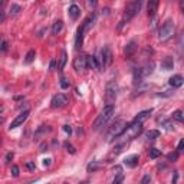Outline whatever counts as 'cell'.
I'll return each mask as SVG.
<instances>
[{"instance_id": "7dc6e473", "label": "cell", "mask_w": 184, "mask_h": 184, "mask_svg": "<svg viewBox=\"0 0 184 184\" xmlns=\"http://www.w3.org/2000/svg\"><path fill=\"white\" fill-rule=\"evenodd\" d=\"M2 122H3V118H2V117H0V124H2Z\"/></svg>"}, {"instance_id": "d6986e66", "label": "cell", "mask_w": 184, "mask_h": 184, "mask_svg": "<svg viewBox=\"0 0 184 184\" xmlns=\"http://www.w3.org/2000/svg\"><path fill=\"white\" fill-rule=\"evenodd\" d=\"M82 43H84V30H82V28H79L78 32H76V38H75V49L76 51H79L81 47H82Z\"/></svg>"}, {"instance_id": "c3c4849f", "label": "cell", "mask_w": 184, "mask_h": 184, "mask_svg": "<svg viewBox=\"0 0 184 184\" xmlns=\"http://www.w3.org/2000/svg\"><path fill=\"white\" fill-rule=\"evenodd\" d=\"M2 43H3V39H2V38H0V45H2Z\"/></svg>"}, {"instance_id": "7402d4cb", "label": "cell", "mask_w": 184, "mask_h": 184, "mask_svg": "<svg viewBox=\"0 0 184 184\" xmlns=\"http://www.w3.org/2000/svg\"><path fill=\"white\" fill-rule=\"evenodd\" d=\"M68 13H69V16H71V19L76 20L78 17H79V14H81V9L76 5H72L71 7H69V10H68Z\"/></svg>"}, {"instance_id": "30bf717a", "label": "cell", "mask_w": 184, "mask_h": 184, "mask_svg": "<svg viewBox=\"0 0 184 184\" xmlns=\"http://www.w3.org/2000/svg\"><path fill=\"white\" fill-rule=\"evenodd\" d=\"M73 69H75L78 73L79 72H84L86 69V56L85 55H79L73 59Z\"/></svg>"}, {"instance_id": "8d00e7d4", "label": "cell", "mask_w": 184, "mask_h": 184, "mask_svg": "<svg viewBox=\"0 0 184 184\" xmlns=\"http://www.w3.org/2000/svg\"><path fill=\"white\" fill-rule=\"evenodd\" d=\"M183 148H184V140H180L178 142V147H177V152H183Z\"/></svg>"}, {"instance_id": "ac0fdd59", "label": "cell", "mask_w": 184, "mask_h": 184, "mask_svg": "<svg viewBox=\"0 0 184 184\" xmlns=\"http://www.w3.org/2000/svg\"><path fill=\"white\" fill-rule=\"evenodd\" d=\"M157 7H158V2H157V0H150V2H148L147 12H148V16H150V17H154V16H156Z\"/></svg>"}, {"instance_id": "74e56055", "label": "cell", "mask_w": 184, "mask_h": 184, "mask_svg": "<svg viewBox=\"0 0 184 184\" xmlns=\"http://www.w3.org/2000/svg\"><path fill=\"white\" fill-rule=\"evenodd\" d=\"M12 160H13V152H7L5 157V163H10Z\"/></svg>"}, {"instance_id": "4dcf8cb0", "label": "cell", "mask_w": 184, "mask_h": 184, "mask_svg": "<svg viewBox=\"0 0 184 184\" xmlns=\"http://www.w3.org/2000/svg\"><path fill=\"white\" fill-rule=\"evenodd\" d=\"M178 152L177 151H174V152H170V154H167V160L168 161H177L178 160Z\"/></svg>"}, {"instance_id": "ba28073f", "label": "cell", "mask_w": 184, "mask_h": 184, "mask_svg": "<svg viewBox=\"0 0 184 184\" xmlns=\"http://www.w3.org/2000/svg\"><path fill=\"white\" fill-rule=\"evenodd\" d=\"M68 102H69V98H68L65 94H58L52 98L51 105H52V108H62V107H65Z\"/></svg>"}, {"instance_id": "ee69618b", "label": "cell", "mask_w": 184, "mask_h": 184, "mask_svg": "<svg viewBox=\"0 0 184 184\" xmlns=\"http://www.w3.org/2000/svg\"><path fill=\"white\" fill-rule=\"evenodd\" d=\"M46 148H47V145H46V142H42V144H40V151H46Z\"/></svg>"}, {"instance_id": "1f68e13d", "label": "cell", "mask_w": 184, "mask_h": 184, "mask_svg": "<svg viewBox=\"0 0 184 184\" xmlns=\"http://www.w3.org/2000/svg\"><path fill=\"white\" fill-rule=\"evenodd\" d=\"M122 183H124V174L115 175V178H114L112 184H122Z\"/></svg>"}, {"instance_id": "cb8c5ba5", "label": "cell", "mask_w": 184, "mask_h": 184, "mask_svg": "<svg viewBox=\"0 0 184 184\" xmlns=\"http://www.w3.org/2000/svg\"><path fill=\"white\" fill-rule=\"evenodd\" d=\"M66 61H68V55H66V52H65V51H62V53H61V58H59V65H58V69H59V71H62V69L65 68V65H66Z\"/></svg>"}, {"instance_id": "52a82bcc", "label": "cell", "mask_w": 184, "mask_h": 184, "mask_svg": "<svg viewBox=\"0 0 184 184\" xmlns=\"http://www.w3.org/2000/svg\"><path fill=\"white\" fill-rule=\"evenodd\" d=\"M142 132V124L140 122H132L131 125H128L127 130L124 131V134L121 137H127V140H134L135 137H138Z\"/></svg>"}, {"instance_id": "f35d334b", "label": "cell", "mask_w": 184, "mask_h": 184, "mask_svg": "<svg viewBox=\"0 0 184 184\" xmlns=\"http://www.w3.org/2000/svg\"><path fill=\"white\" fill-rule=\"evenodd\" d=\"M114 174L115 175H118V174H122V168L119 167V165H117L115 168H114Z\"/></svg>"}, {"instance_id": "7bdbcfd3", "label": "cell", "mask_w": 184, "mask_h": 184, "mask_svg": "<svg viewBox=\"0 0 184 184\" xmlns=\"http://www.w3.org/2000/svg\"><path fill=\"white\" fill-rule=\"evenodd\" d=\"M51 158H45V160H43V165H45V167H49V165H51Z\"/></svg>"}, {"instance_id": "f1b7e54d", "label": "cell", "mask_w": 184, "mask_h": 184, "mask_svg": "<svg viewBox=\"0 0 184 184\" xmlns=\"http://www.w3.org/2000/svg\"><path fill=\"white\" fill-rule=\"evenodd\" d=\"M173 119H175V121H178V122H183L184 121V115H183V111H175V112H173Z\"/></svg>"}, {"instance_id": "8fae6325", "label": "cell", "mask_w": 184, "mask_h": 184, "mask_svg": "<svg viewBox=\"0 0 184 184\" xmlns=\"http://www.w3.org/2000/svg\"><path fill=\"white\" fill-rule=\"evenodd\" d=\"M138 161H140V157L137 154H132V156H128L125 157V160H124V164L130 167V168H134V167H137L138 165Z\"/></svg>"}, {"instance_id": "3957f363", "label": "cell", "mask_w": 184, "mask_h": 184, "mask_svg": "<svg viewBox=\"0 0 184 184\" xmlns=\"http://www.w3.org/2000/svg\"><path fill=\"white\" fill-rule=\"evenodd\" d=\"M140 9H141V2L140 0H135V2H130L127 5V7H125V12H124V17H122V22H121V24L119 26H122L125 22H130V20L135 16V14L140 12Z\"/></svg>"}, {"instance_id": "5b68a950", "label": "cell", "mask_w": 184, "mask_h": 184, "mask_svg": "<svg viewBox=\"0 0 184 184\" xmlns=\"http://www.w3.org/2000/svg\"><path fill=\"white\" fill-rule=\"evenodd\" d=\"M95 58L98 59L101 69H105V68H108V66L112 63V52H111V49H109L108 46L102 47L101 52H99V55Z\"/></svg>"}, {"instance_id": "9a60e30c", "label": "cell", "mask_w": 184, "mask_h": 184, "mask_svg": "<svg viewBox=\"0 0 184 184\" xmlns=\"http://www.w3.org/2000/svg\"><path fill=\"white\" fill-rule=\"evenodd\" d=\"M183 81H184L183 76L180 75V73H177V75H173L170 79H168V84H170L173 88H180V86L183 85Z\"/></svg>"}, {"instance_id": "5bb4252c", "label": "cell", "mask_w": 184, "mask_h": 184, "mask_svg": "<svg viewBox=\"0 0 184 184\" xmlns=\"http://www.w3.org/2000/svg\"><path fill=\"white\" fill-rule=\"evenodd\" d=\"M174 68V59L171 56H167L161 61V69L163 71H171Z\"/></svg>"}, {"instance_id": "6da1fadb", "label": "cell", "mask_w": 184, "mask_h": 184, "mask_svg": "<svg viewBox=\"0 0 184 184\" xmlns=\"http://www.w3.org/2000/svg\"><path fill=\"white\" fill-rule=\"evenodd\" d=\"M114 111H115L114 105H105L104 109H102V111H101V114L98 115V118L95 119L94 125H92L94 131H99L101 128H104L105 125L108 124V121H109L111 118H112Z\"/></svg>"}, {"instance_id": "4fadbf2b", "label": "cell", "mask_w": 184, "mask_h": 184, "mask_svg": "<svg viewBox=\"0 0 184 184\" xmlns=\"http://www.w3.org/2000/svg\"><path fill=\"white\" fill-rule=\"evenodd\" d=\"M152 114V109L150 108V109H145V111H141V112H138V115L134 118V121L132 122H140V124H142L144 121H145L150 115Z\"/></svg>"}, {"instance_id": "8992f818", "label": "cell", "mask_w": 184, "mask_h": 184, "mask_svg": "<svg viewBox=\"0 0 184 184\" xmlns=\"http://www.w3.org/2000/svg\"><path fill=\"white\" fill-rule=\"evenodd\" d=\"M117 92H118V86L117 84L111 81L105 88V99H107V105H114L115 99H117Z\"/></svg>"}, {"instance_id": "ab89813d", "label": "cell", "mask_w": 184, "mask_h": 184, "mask_svg": "<svg viewBox=\"0 0 184 184\" xmlns=\"http://www.w3.org/2000/svg\"><path fill=\"white\" fill-rule=\"evenodd\" d=\"M26 167H28V170H35V163H32V161H28L26 163Z\"/></svg>"}, {"instance_id": "7c38bea8", "label": "cell", "mask_w": 184, "mask_h": 184, "mask_svg": "<svg viewBox=\"0 0 184 184\" xmlns=\"http://www.w3.org/2000/svg\"><path fill=\"white\" fill-rule=\"evenodd\" d=\"M137 49H138L137 42H135V40H131V42H130L127 46H125V51H124V53H125V56H127V58H131L134 53L137 52Z\"/></svg>"}, {"instance_id": "681fc988", "label": "cell", "mask_w": 184, "mask_h": 184, "mask_svg": "<svg viewBox=\"0 0 184 184\" xmlns=\"http://www.w3.org/2000/svg\"><path fill=\"white\" fill-rule=\"evenodd\" d=\"M2 111H3V107H0V112H2Z\"/></svg>"}, {"instance_id": "b9f144b4", "label": "cell", "mask_w": 184, "mask_h": 184, "mask_svg": "<svg viewBox=\"0 0 184 184\" xmlns=\"http://www.w3.org/2000/svg\"><path fill=\"white\" fill-rule=\"evenodd\" d=\"M5 19H6V14H5V12L0 9V23H3L5 22Z\"/></svg>"}, {"instance_id": "484cf974", "label": "cell", "mask_w": 184, "mask_h": 184, "mask_svg": "<svg viewBox=\"0 0 184 184\" xmlns=\"http://www.w3.org/2000/svg\"><path fill=\"white\" fill-rule=\"evenodd\" d=\"M35 58H36V52H35V51H29L28 53H26V56H24V63H32L33 61H35Z\"/></svg>"}, {"instance_id": "bcb514c9", "label": "cell", "mask_w": 184, "mask_h": 184, "mask_svg": "<svg viewBox=\"0 0 184 184\" xmlns=\"http://www.w3.org/2000/svg\"><path fill=\"white\" fill-rule=\"evenodd\" d=\"M49 68H51V71H53V69H55V61L51 62V66H49Z\"/></svg>"}, {"instance_id": "d6a6232c", "label": "cell", "mask_w": 184, "mask_h": 184, "mask_svg": "<svg viewBox=\"0 0 184 184\" xmlns=\"http://www.w3.org/2000/svg\"><path fill=\"white\" fill-rule=\"evenodd\" d=\"M10 174L13 175V177H19V167H17V165H12Z\"/></svg>"}, {"instance_id": "277c9868", "label": "cell", "mask_w": 184, "mask_h": 184, "mask_svg": "<svg viewBox=\"0 0 184 184\" xmlns=\"http://www.w3.org/2000/svg\"><path fill=\"white\" fill-rule=\"evenodd\" d=\"M174 30H175L174 20L167 19L164 23H163V26L160 28V30H158V39H160V40H167V39H170L171 36L174 35Z\"/></svg>"}, {"instance_id": "f907efd6", "label": "cell", "mask_w": 184, "mask_h": 184, "mask_svg": "<svg viewBox=\"0 0 184 184\" xmlns=\"http://www.w3.org/2000/svg\"><path fill=\"white\" fill-rule=\"evenodd\" d=\"M65 184H69V183H65Z\"/></svg>"}, {"instance_id": "4316f807", "label": "cell", "mask_w": 184, "mask_h": 184, "mask_svg": "<svg viewBox=\"0 0 184 184\" xmlns=\"http://www.w3.org/2000/svg\"><path fill=\"white\" fill-rule=\"evenodd\" d=\"M145 137L148 140H157V138L160 137V131L158 130H150V131L145 134Z\"/></svg>"}, {"instance_id": "f546056e", "label": "cell", "mask_w": 184, "mask_h": 184, "mask_svg": "<svg viewBox=\"0 0 184 184\" xmlns=\"http://www.w3.org/2000/svg\"><path fill=\"white\" fill-rule=\"evenodd\" d=\"M63 147H65V150L69 152V154H75V152H76L75 147L72 145V144H69V142H65V144H63Z\"/></svg>"}, {"instance_id": "d590c367", "label": "cell", "mask_w": 184, "mask_h": 184, "mask_svg": "<svg viewBox=\"0 0 184 184\" xmlns=\"http://www.w3.org/2000/svg\"><path fill=\"white\" fill-rule=\"evenodd\" d=\"M96 168H98V164H96V163H94V164L91 163V164L88 165V173H91V171H95Z\"/></svg>"}, {"instance_id": "7a4b0ae2", "label": "cell", "mask_w": 184, "mask_h": 184, "mask_svg": "<svg viewBox=\"0 0 184 184\" xmlns=\"http://www.w3.org/2000/svg\"><path fill=\"white\" fill-rule=\"evenodd\" d=\"M127 127H128V124L125 121H122V119L115 121L108 131V141H112L114 138H119L124 134V131L127 130Z\"/></svg>"}, {"instance_id": "9c48e42d", "label": "cell", "mask_w": 184, "mask_h": 184, "mask_svg": "<svg viewBox=\"0 0 184 184\" xmlns=\"http://www.w3.org/2000/svg\"><path fill=\"white\" fill-rule=\"evenodd\" d=\"M29 114H30V111H29V109H26V111H23V112H20L19 115H17V117H16V118L12 121V124H10L9 128H10V130H14V128L20 127V125H22V124H23L24 121L28 119Z\"/></svg>"}, {"instance_id": "603a6c76", "label": "cell", "mask_w": 184, "mask_h": 184, "mask_svg": "<svg viewBox=\"0 0 184 184\" xmlns=\"http://www.w3.org/2000/svg\"><path fill=\"white\" fill-rule=\"evenodd\" d=\"M63 29V22L62 20H56L52 26V35H58V33H61V30Z\"/></svg>"}, {"instance_id": "ffe728a7", "label": "cell", "mask_w": 184, "mask_h": 184, "mask_svg": "<svg viewBox=\"0 0 184 184\" xmlns=\"http://www.w3.org/2000/svg\"><path fill=\"white\" fill-rule=\"evenodd\" d=\"M152 71H154V62H147L144 66H141V72H142V76L145 78V76L151 75Z\"/></svg>"}, {"instance_id": "60d3db41", "label": "cell", "mask_w": 184, "mask_h": 184, "mask_svg": "<svg viewBox=\"0 0 184 184\" xmlns=\"http://www.w3.org/2000/svg\"><path fill=\"white\" fill-rule=\"evenodd\" d=\"M63 131H65L68 135H71V134H72V128L69 127V125H63Z\"/></svg>"}, {"instance_id": "44dd1931", "label": "cell", "mask_w": 184, "mask_h": 184, "mask_svg": "<svg viewBox=\"0 0 184 184\" xmlns=\"http://www.w3.org/2000/svg\"><path fill=\"white\" fill-rule=\"evenodd\" d=\"M132 78H134V84H135V85H137V84H141L142 79H144L141 68H135V69H134V72H132Z\"/></svg>"}, {"instance_id": "e575fe53", "label": "cell", "mask_w": 184, "mask_h": 184, "mask_svg": "<svg viewBox=\"0 0 184 184\" xmlns=\"http://www.w3.org/2000/svg\"><path fill=\"white\" fill-rule=\"evenodd\" d=\"M150 183H151V175L145 174L144 177H142V180H141V183L140 184H150Z\"/></svg>"}, {"instance_id": "d4e9b609", "label": "cell", "mask_w": 184, "mask_h": 184, "mask_svg": "<svg viewBox=\"0 0 184 184\" xmlns=\"http://www.w3.org/2000/svg\"><path fill=\"white\" fill-rule=\"evenodd\" d=\"M20 12H22V6H19V5H16V3H12V5H10L9 13L12 14V16H16V14H19Z\"/></svg>"}, {"instance_id": "e0dca14e", "label": "cell", "mask_w": 184, "mask_h": 184, "mask_svg": "<svg viewBox=\"0 0 184 184\" xmlns=\"http://www.w3.org/2000/svg\"><path fill=\"white\" fill-rule=\"evenodd\" d=\"M86 68H91V69H98L101 71V66H99V62L95 56H86Z\"/></svg>"}, {"instance_id": "836d02e7", "label": "cell", "mask_w": 184, "mask_h": 184, "mask_svg": "<svg viewBox=\"0 0 184 184\" xmlns=\"http://www.w3.org/2000/svg\"><path fill=\"white\" fill-rule=\"evenodd\" d=\"M61 88L62 89H68L69 88V81L66 78H61Z\"/></svg>"}, {"instance_id": "83f0119b", "label": "cell", "mask_w": 184, "mask_h": 184, "mask_svg": "<svg viewBox=\"0 0 184 184\" xmlns=\"http://www.w3.org/2000/svg\"><path fill=\"white\" fill-rule=\"evenodd\" d=\"M148 156H150V158L156 160V158H158V157L161 156V151H160V150H157V148H150V151H148Z\"/></svg>"}, {"instance_id": "2e32d148", "label": "cell", "mask_w": 184, "mask_h": 184, "mask_svg": "<svg viewBox=\"0 0 184 184\" xmlns=\"http://www.w3.org/2000/svg\"><path fill=\"white\" fill-rule=\"evenodd\" d=\"M94 23H95V14H89V16L85 19L84 24L81 26V28H82V30H84V33L88 32V30H89V29L94 26Z\"/></svg>"}, {"instance_id": "f6af8a7d", "label": "cell", "mask_w": 184, "mask_h": 184, "mask_svg": "<svg viewBox=\"0 0 184 184\" xmlns=\"http://www.w3.org/2000/svg\"><path fill=\"white\" fill-rule=\"evenodd\" d=\"M6 49H7V43L3 42L2 43V51H6Z\"/></svg>"}]
</instances>
